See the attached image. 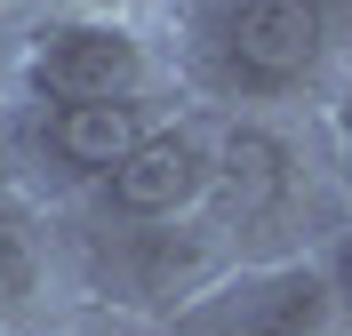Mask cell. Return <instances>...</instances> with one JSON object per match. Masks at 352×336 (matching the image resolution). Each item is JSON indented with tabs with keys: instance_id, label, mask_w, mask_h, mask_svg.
Returning a JSON list of instances; mask_svg holds the SVG:
<instances>
[{
	"instance_id": "cell-1",
	"label": "cell",
	"mask_w": 352,
	"mask_h": 336,
	"mask_svg": "<svg viewBox=\"0 0 352 336\" xmlns=\"http://www.w3.org/2000/svg\"><path fill=\"white\" fill-rule=\"evenodd\" d=\"M336 168L320 153L312 112H224L217 128V184L200 224L224 240L232 265L256 256H312L344 216Z\"/></svg>"
},
{
	"instance_id": "cell-4",
	"label": "cell",
	"mask_w": 352,
	"mask_h": 336,
	"mask_svg": "<svg viewBox=\"0 0 352 336\" xmlns=\"http://www.w3.org/2000/svg\"><path fill=\"white\" fill-rule=\"evenodd\" d=\"M176 104H192L184 89L160 96H88V104H16V177L41 201L72 208L168 120Z\"/></svg>"
},
{
	"instance_id": "cell-11",
	"label": "cell",
	"mask_w": 352,
	"mask_h": 336,
	"mask_svg": "<svg viewBox=\"0 0 352 336\" xmlns=\"http://www.w3.org/2000/svg\"><path fill=\"white\" fill-rule=\"evenodd\" d=\"M320 272H329L336 304H344V328H352V208L336 216V232H329V240H320Z\"/></svg>"
},
{
	"instance_id": "cell-6",
	"label": "cell",
	"mask_w": 352,
	"mask_h": 336,
	"mask_svg": "<svg viewBox=\"0 0 352 336\" xmlns=\"http://www.w3.org/2000/svg\"><path fill=\"white\" fill-rule=\"evenodd\" d=\"M168 336H352V328L329 272H320V248H312V256L232 265L168 320Z\"/></svg>"
},
{
	"instance_id": "cell-12",
	"label": "cell",
	"mask_w": 352,
	"mask_h": 336,
	"mask_svg": "<svg viewBox=\"0 0 352 336\" xmlns=\"http://www.w3.org/2000/svg\"><path fill=\"white\" fill-rule=\"evenodd\" d=\"M0 184H24L16 177V104L0 96Z\"/></svg>"
},
{
	"instance_id": "cell-3",
	"label": "cell",
	"mask_w": 352,
	"mask_h": 336,
	"mask_svg": "<svg viewBox=\"0 0 352 336\" xmlns=\"http://www.w3.org/2000/svg\"><path fill=\"white\" fill-rule=\"evenodd\" d=\"M160 89H184L168 24L32 0L16 48V104H88V96H160Z\"/></svg>"
},
{
	"instance_id": "cell-10",
	"label": "cell",
	"mask_w": 352,
	"mask_h": 336,
	"mask_svg": "<svg viewBox=\"0 0 352 336\" xmlns=\"http://www.w3.org/2000/svg\"><path fill=\"white\" fill-rule=\"evenodd\" d=\"M48 8H88V16H129V24H168L184 16V0H48Z\"/></svg>"
},
{
	"instance_id": "cell-9",
	"label": "cell",
	"mask_w": 352,
	"mask_h": 336,
	"mask_svg": "<svg viewBox=\"0 0 352 336\" xmlns=\"http://www.w3.org/2000/svg\"><path fill=\"white\" fill-rule=\"evenodd\" d=\"M16 336H168V328L129 320V313H104V304H72V313L41 320V328H16Z\"/></svg>"
},
{
	"instance_id": "cell-8",
	"label": "cell",
	"mask_w": 352,
	"mask_h": 336,
	"mask_svg": "<svg viewBox=\"0 0 352 336\" xmlns=\"http://www.w3.org/2000/svg\"><path fill=\"white\" fill-rule=\"evenodd\" d=\"M312 128H320V153H329V168H336V192L352 201V41L336 48L329 80L312 96Z\"/></svg>"
},
{
	"instance_id": "cell-2",
	"label": "cell",
	"mask_w": 352,
	"mask_h": 336,
	"mask_svg": "<svg viewBox=\"0 0 352 336\" xmlns=\"http://www.w3.org/2000/svg\"><path fill=\"white\" fill-rule=\"evenodd\" d=\"M336 48L320 0H184L176 80L208 112H312Z\"/></svg>"
},
{
	"instance_id": "cell-5",
	"label": "cell",
	"mask_w": 352,
	"mask_h": 336,
	"mask_svg": "<svg viewBox=\"0 0 352 336\" xmlns=\"http://www.w3.org/2000/svg\"><path fill=\"white\" fill-rule=\"evenodd\" d=\"M217 128H224V112L176 104L88 201H72V216H88V224H184V216H200L208 184H217Z\"/></svg>"
},
{
	"instance_id": "cell-7",
	"label": "cell",
	"mask_w": 352,
	"mask_h": 336,
	"mask_svg": "<svg viewBox=\"0 0 352 336\" xmlns=\"http://www.w3.org/2000/svg\"><path fill=\"white\" fill-rule=\"evenodd\" d=\"M72 304H88L72 216L56 201H41L32 184H0V336L41 328Z\"/></svg>"
}]
</instances>
